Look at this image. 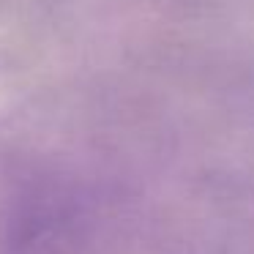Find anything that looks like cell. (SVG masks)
I'll use <instances>...</instances> for the list:
<instances>
[]
</instances>
